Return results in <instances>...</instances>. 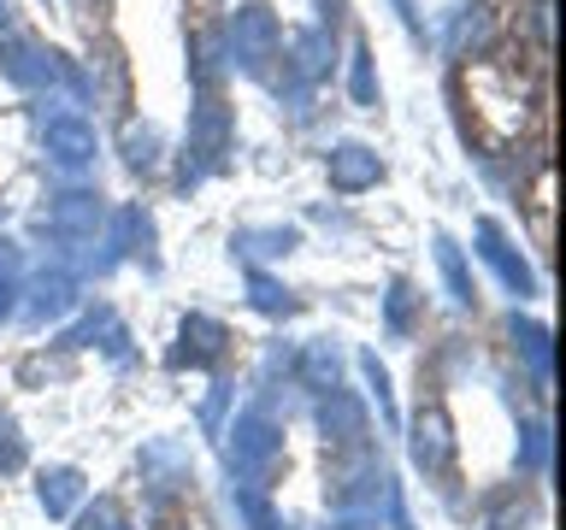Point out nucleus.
I'll use <instances>...</instances> for the list:
<instances>
[{"instance_id": "412c9836", "label": "nucleus", "mask_w": 566, "mask_h": 530, "mask_svg": "<svg viewBox=\"0 0 566 530\" xmlns=\"http://www.w3.org/2000/svg\"><path fill=\"white\" fill-rule=\"evenodd\" d=\"M343 530H366V524H343Z\"/></svg>"}, {"instance_id": "f03ea898", "label": "nucleus", "mask_w": 566, "mask_h": 530, "mask_svg": "<svg viewBox=\"0 0 566 530\" xmlns=\"http://www.w3.org/2000/svg\"><path fill=\"white\" fill-rule=\"evenodd\" d=\"M230 436H237V442H230V459H237V471H265V466H272L277 431H272V424H265L260 413H242Z\"/></svg>"}, {"instance_id": "1a4fd4ad", "label": "nucleus", "mask_w": 566, "mask_h": 530, "mask_svg": "<svg viewBox=\"0 0 566 530\" xmlns=\"http://www.w3.org/2000/svg\"><path fill=\"white\" fill-rule=\"evenodd\" d=\"M71 307H77V289H71V277L53 272V277L35 283V300H30L35 318H60V312H71Z\"/></svg>"}, {"instance_id": "39448f33", "label": "nucleus", "mask_w": 566, "mask_h": 530, "mask_svg": "<svg viewBox=\"0 0 566 530\" xmlns=\"http://www.w3.org/2000/svg\"><path fill=\"white\" fill-rule=\"evenodd\" d=\"M48 224L60 230V236H95V224H101V201L95 194H60L48 212Z\"/></svg>"}, {"instance_id": "dca6fc26", "label": "nucleus", "mask_w": 566, "mask_h": 530, "mask_svg": "<svg viewBox=\"0 0 566 530\" xmlns=\"http://www.w3.org/2000/svg\"><path fill=\"white\" fill-rule=\"evenodd\" d=\"M248 289H254V307H265V312H277V307H290V300H283V289H277V283L272 277H248Z\"/></svg>"}, {"instance_id": "0eeeda50", "label": "nucleus", "mask_w": 566, "mask_h": 530, "mask_svg": "<svg viewBox=\"0 0 566 530\" xmlns=\"http://www.w3.org/2000/svg\"><path fill=\"white\" fill-rule=\"evenodd\" d=\"M224 353V325L219 318H189L184 325V348H177V365H201V360H219Z\"/></svg>"}, {"instance_id": "aec40b11", "label": "nucleus", "mask_w": 566, "mask_h": 530, "mask_svg": "<svg viewBox=\"0 0 566 530\" xmlns=\"http://www.w3.org/2000/svg\"><path fill=\"white\" fill-rule=\"evenodd\" d=\"M106 524H113V507H95V512H83L77 530H106Z\"/></svg>"}, {"instance_id": "f3484780", "label": "nucleus", "mask_w": 566, "mask_h": 530, "mask_svg": "<svg viewBox=\"0 0 566 530\" xmlns=\"http://www.w3.org/2000/svg\"><path fill=\"white\" fill-rule=\"evenodd\" d=\"M407 318H413V300H407V283L389 289V330H407Z\"/></svg>"}, {"instance_id": "2eb2a0df", "label": "nucleus", "mask_w": 566, "mask_h": 530, "mask_svg": "<svg viewBox=\"0 0 566 530\" xmlns=\"http://www.w3.org/2000/svg\"><path fill=\"white\" fill-rule=\"evenodd\" d=\"M295 53H301V71H325V35H318V30L301 35Z\"/></svg>"}, {"instance_id": "9d476101", "label": "nucleus", "mask_w": 566, "mask_h": 530, "mask_svg": "<svg viewBox=\"0 0 566 530\" xmlns=\"http://www.w3.org/2000/svg\"><path fill=\"white\" fill-rule=\"evenodd\" d=\"M237 47L248 53V65H260L265 53H272V18H265L260 7L237 18Z\"/></svg>"}, {"instance_id": "ddd939ff", "label": "nucleus", "mask_w": 566, "mask_h": 530, "mask_svg": "<svg viewBox=\"0 0 566 530\" xmlns=\"http://www.w3.org/2000/svg\"><path fill=\"white\" fill-rule=\"evenodd\" d=\"M195 141H201V153L224 148V113H219V106H201V118H195Z\"/></svg>"}, {"instance_id": "6ab92c4d", "label": "nucleus", "mask_w": 566, "mask_h": 530, "mask_svg": "<svg viewBox=\"0 0 566 530\" xmlns=\"http://www.w3.org/2000/svg\"><path fill=\"white\" fill-rule=\"evenodd\" d=\"M18 459H24V448H18V436L0 424V466H18Z\"/></svg>"}, {"instance_id": "7ed1b4c3", "label": "nucleus", "mask_w": 566, "mask_h": 530, "mask_svg": "<svg viewBox=\"0 0 566 530\" xmlns=\"http://www.w3.org/2000/svg\"><path fill=\"white\" fill-rule=\"evenodd\" d=\"M318 431L331 442H360L366 436V406L348 395V389H331V401L318 406Z\"/></svg>"}, {"instance_id": "423d86ee", "label": "nucleus", "mask_w": 566, "mask_h": 530, "mask_svg": "<svg viewBox=\"0 0 566 530\" xmlns=\"http://www.w3.org/2000/svg\"><path fill=\"white\" fill-rule=\"evenodd\" d=\"M378 171H384V166H378V153L354 148V141L331 153V183H336V189H366V183H378Z\"/></svg>"}, {"instance_id": "a211bd4d", "label": "nucleus", "mask_w": 566, "mask_h": 530, "mask_svg": "<svg viewBox=\"0 0 566 530\" xmlns=\"http://www.w3.org/2000/svg\"><path fill=\"white\" fill-rule=\"evenodd\" d=\"M124 148H130V166H154V130H130Z\"/></svg>"}, {"instance_id": "6e6552de", "label": "nucleus", "mask_w": 566, "mask_h": 530, "mask_svg": "<svg viewBox=\"0 0 566 530\" xmlns=\"http://www.w3.org/2000/svg\"><path fill=\"white\" fill-rule=\"evenodd\" d=\"M478 236H484V259L495 265V272H502V283H507V289H520V295H531V272H525V265H520V259L507 254V242L495 236V224H484V230H478Z\"/></svg>"}, {"instance_id": "4468645a", "label": "nucleus", "mask_w": 566, "mask_h": 530, "mask_svg": "<svg viewBox=\"0 0 566 530\" xmlns=\"http://www.w3.org/2000/svg\"><path fill=\"white\" fill-rule=\"evenodd\" d=\"M437 259H442V272H449V283H454V300H472V283H467V265H460V254H454V242L442 236L437 242Z\"/></svg>"}, {"instance_id": "f8f14e48", "label": "nucleus", "mask_w": 566, "mask_h": 530, "mask_svg": "<svg viewBox=\"0 0 566 530\" xmlns=\"http://www.w3.org/2000/svg\"><path fill=\"white\" fill-rule=\"evenodd\" d=\"M301 371H307V383H313V389H336V371H343V360H336V348H331V342H313V348H307V360H301Z\"/></svg>"}, {"instance_id": "f257e3e1", "label": "nucleus", "mask_w": 566, "mask_h": 530, "mask_svg": "<svg viewBox=\"0 0 566 530\" xmlns=\"http://www.w3.org/2000/svg\"><path fill=\"white\" fill-rule=\"evenodd\" d=\"M454 459V431L442 418V406H419L413 413V466L419 471H442Z\"/></svg>"}, {"instance_id": "20e7f679", "label": "nucleus", "mask_w": 566, "mask_h": 530, "mask_svg": "<svg viewBox=\"0 0 566 530\" xmlns=\"http://www.w3.org/2000/svg\"><path fill=\"white\" fill-rule=\"evenodd\" d=\"M48 153L65 166H83V159H95V130L83 118H48Z\"/></svg>"}, {"instance_id": "9b49d317", "label": "nucleus", "mask_w": 566, "mask_h": 530, "mask_svg": "<svg viewBox=\"0 0 566 530\" xmlns=\"http://www.w3.org/2000/svg\"><path fill=\"white\" fill-rule=\"evenodd\" d=\"M77 495H83V477H77V471H48V477H42V507L53 512V519L77 507Z\"/></svg>"}]
</instances>
